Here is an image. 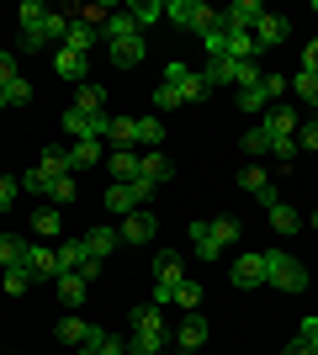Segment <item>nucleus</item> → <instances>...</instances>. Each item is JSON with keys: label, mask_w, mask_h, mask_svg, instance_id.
<instances>
[{"label": "nucleus", "mask_w": 318, "mask_h": 355, "mask_svg": "<svg viewBox=\"0 0 318 355\" xmlns=\"http://www.w3.org/2000/svg\"><path fill=\"white\" fill-rule=\"evenodd\" d=\"M32 234H37V239H59V234H64L59 207H43V212H37V218H32Z\"/></svg>", "instance_id": "72a5a7b5"}, {"label": "nucleus", "mask_w": 318, "mask_h": 355, "mask_svg": "<svg viewBox=\"0 0 318 355\" xmlns=\"http://www.w3.org/2000/svg\"><path fill=\"white\" fill-rule=\"evenodd\" d=\"M170 175H175V164H170L165 154H159V148H149V154H138V180H149L154 191H159V186H165Z\"/></svg>", "instance_id": "f8f14e48"}, {"label": "nucleus", "mask_w": 318, "mask_h": 355, "mask_svg": "<svg viewBox=\"0 0 318 355\" xmlns=\"http://www.w3.org/2000/svg\"><path fill=\"white\" fill-rule=\"evenodd\" d=\"M260 128H265L271 144H297V128H303V122H297L292 106H265V122H260Z\"/></svg>", "instance_id": "0eeeda50"}, {"label": "nucleus", "mask_w": 318, "mask_h": 355, "mask_svg": "<svg viewBox=\"0 0 318 355\" xmlns=\"http://www.w3.org/2000/svg\"><path fill=\"white\" fill-rule=\"evenodd\" d=\"M21 48H53L59 43L64 48V32H69V16L64 11H53V6H43V0H21Z\"/></svg>", "instance_id": "f257e3e1"}, {"label": "nucleus", "mask_w": 318, "mask_h": 355, "mask_svg": "<svg viewBox=\"0 0 318 355\" xmlns=\"http://www.w3.org/2000/svg\"><path fill=\"white\" fill-rule=\"evenodd\" d=\"M154 106H159V112L181 106V90H175V85H159V90H154Z\"/></svg>", "instance_id": "de8ad7c7"}, {"label": "nucleus", "mask_w": 318, "mask_h": 355, "mask_svg": "<svg viewBox=\"0 0 318 355\" xmlns=\"http://www.w3.org/2000/svg\"><path fill=\"white\" fill-rule=\"evenodd\" d=\"M212 239L228 250V244H239V239H244V223L239 218H218V223H212Z\"/></svg>", "instance_id": "c9c22d12"}, {"label": "nucleus", "mask_w": 318, "mask_h": 355, "mask_svg": "<svg viewBox=\"0 0 318 355\" xmlns=\"http://www.w3.org/2000/svg\"><path fill=\"white\" fill-rule=\"evenodd\" d=\"M91 334H96V324L75 318V313H69V318H59V340H64V345H75V350H80L85 340H91Z\"/></svg>", "instance_id": "cd10ccee"}, {"label": "nucleus", "mask_w": 318, "mask_h": 355, "mask_svg": "<svg viewBox=\"0 0 318 355\" xmlns=\"http://www.w3.org/2000/svg\"><path fill=\"white\" fill-rule=\"evenodd\" d=\"M297 340H303V345H308V350H313V355H318V313H308L303 324H297Z\"/></svg>", "instance_id": "c03bdc74"}, {"label": "nucleus", "mask_w": 318, "mask_h": 355, "mask_svg": "<svg viewBox=\"0 0 318 355\" xmlns=\"http://www.w3.org/2000/svg\"><path fill=\"white\" fill-rule=\"evenodd\" d=\"M106 154H101V144L96 138H85V144H75L69 148V170H91V164H101Z\"/></svg>", "instance_id": "2f4dec72"}, {"label": "nucleus", "mask_w": 318, "mask_h": 355, "mask_svg": "<svg viewBox=\"0 0 318 355\" xmlns=\"http://www.w3.org/2000/svg\"><path fill=\"white\" fill-rule=\"evenodd\" d=\"M21 101H32V80H11L6 85V106H21Z\"/></svg>", "instance_id": "49530a36"}, {"label": "nucleus", "mask_w": 318, "mask_h": 355, "mask_svg": "<svg viewBox=\"0 0 318 355\" xmlns=\"http://www.w3.org/2000/svg\"><path fill=\"white\" fill-rule=\"evenodd\" d=\"M154 212L149 207H138V212H127V218H117V234H122V244H149L154 239Z\"/></svg>", "instance_id": "1a4fd4ad"}, {"label": "nucleus", "mask_w": 318, "mask_h": 355, "mask_svg": "<svg viewBox=\"0 0 318 355\" xmlns=\"http://www.w3.org/2000/svg\"><path fill=\"white\" fill-rule=\"evenodd\" d=\"M260 80H265V74H260ZM239 106H244V112H265L271 101H265V90H260V85H249V90H239Z\"/></svg>", "instance_id": "37998d69"}, {"label": "nucleus", "mask_w": 318, "mask_h": 355, "mask_svg": "<svg viewBox=\"0 0 318 355\" xmlns=\"http://www.w3.org/2000/svg\"><path fill=\"white\" fill-rule=\"evenodd\" d=\"M260 16H265V6H260V0H233L228 11H218V27H223V32H255Z\"/></svg>", "instance_id": "423d86ee"}, {"label": "nucleus", "mask_w": 318, "mask_h": 355, "mask_svg": "<svg viewBox=\"0 0 318 355\" xmlns=\"http://www.w3.org/2000/svg\"><path fill=\"white\" fill-rule=\"evenodd\" d=\"M117 37H143V32L133 27L127 6H122V11H112V16H106V27H101V43H117Z\"/></svg>", "instance_id": "aec40b11"}, {"label": "nucleus", "mask_w": 318, "mask_h": 355, "mask_svg": "<svg viewBox=\"0 0 318 355\" xmlns=\"http://www.w3.org/2000/svg\"><path fill=\"white\" fill-rule=\"evenodd\" d=\"M292 90H297V96H303V101H313V106H318V74L297 69V74H292Z\"/></svg>", "instance_id": "58836bf2"}, {"label": "nucleus", "mask_w": 318, "mask_h": 355, "mask_svg": "<svg viewBox=\"0 0 318 355\" xmlns=\"http://www.w3.org/2000/svg\"><path fill=\"white\" fill-rule=\"evenodd\" d=\"M117 228H91V234H85V250H91V260H101V266H106V254H112V250H117Z\"/></svg>", "instance_id": "393cba45"}, {"label": "nucleus", "mask_w": 318, "mask_h": 355, "mask_svg": "<svg viewBox=\"0 0 318 355\" xmlns=\"http://www.w3.org/2000/svg\"><path fill=\"white\" fill-rule=\"evenodd\" d=\"M223 32V27H218ZM223 59H260L255 32H223Z\"/></svg>", "instance_id": "f3484780"}, {"label": "nucleus", "mask_w": 318, "mask_h": 355, "mask_svg": "<svg viewBox=\"0 0 318 355\" xmlns=\"http://www.w3.org/2000/svg\"><path fill=\"white\" fill-rule=\"evenodd\" d=\"M122 355H127V350H122Z\"/></svg>", "instance_id": "bf43d9fd"}, {"label": "nucleus", "mask_w": 318, "mask_h": 355, "mask_svg": "<svg viewBox=\"0 0 318 355\" xmlns=\"http://www.w3.org/2000/svg\"><path fill=\"white\" fill-rule=\"evenodd\" d=\"M48 196H53V207H64V202H75V175H59L53 186H48Z\"/></svg>", "instance_id": "79ce46f5"}, {"label": "nucleus", "mask_w": 318, "mask_h": 355, "mask_svg": "<svg viewBox=\"0 0 318 355\" xmlns=\"http://www.w3.org/2000/svg\"><path fill=\"white\" fill-rule=\"evenodd\" d=\"M303 69H308V74H318V37L303 48Z\"/></svg>", "instance_id": "603ef678"}, {"label": "nucleus", "mask_w": 318, "mask_h": 355, "mask_svg": "<svg viewBox=\"0 0 318 355\" xmlns=\"http://www.w3.org/2000/svg\"><path fill=\"white\" fill-rule=\"evenodd\" d=\"M154 196V186L149 180H112V186H106V212H117V218H127V212H138L143 207V202H149Z\"/></svg>", "instance_id": "39448f33"}, {"label": "nucleus", "mask_w": 318, "mask_h": 355, "mask_svg": "<svg viewBox=\"0 0 318 355\" xmlns=\"http://www.w3.org/2000/svg\"><path fill=\"white\" fill-rule=\"evenodd\" d=\"M11 266H27V239L0 234V270H11Z\"/></svg>", "instance_id": "a878e982"}, {"label": "nucleus", "mask_w": 318, "mask_h": 355, "mask_svg": "<svg viewBox=\"0 0 318 355\" xmlns=\"http://www.w3.org/2000/svg\"><path fill=\"white\" fill-rule=\"evenodd\" d=\"M244 154H271V138H265V128H249V133H244Z\"/></svg>", "instance_id": "a18cd8bd"}, {"label": "nucleus", "mask_w": 318, "mask_h": 355, "mask_svg": "<svg viewBox=\"0 0 318 355\" xmlns=\"http://www.w3.org/2000/svg\"><path fill=\"white\" fill-rule=\"evenodd\" d=\"M122 350H127V345H122V340H112V334H106V329H96L91 340L80 345V355H122Z\"/></svg>", "instance_id": "473e14b6"}, {"label": "nucleus", "mask_w": 318, "mask_h": 355, "mask_svg": "<svg viewBox=\"0 0 318 355\" xmlns=\"http://www.w3.org/2000/svg\"><path fill=\"white\" fill-rule=\"evenodd\" d=\"M106 48H112V64H117V69H133V64L149 59V43H143V37H117V43H106Z\"/></svg>", "instance_id": "2eb2a0df"}, {"label": "nucleus", "mask_w": 318, "mask_h": 355, "mask_svg": "<svg viewBox=\"0 0 318 355\" xmlns=\"http://www.w3.org/2000/svg\"><path fill=\"white\" fill-rule=\"evenodd\" d=\"M96 43H101V32H96V27H85V21H69V32H64V48H69V53H91Z\"/></svg>", "instance_id": "412c9836"}, {"label": "nucleus", "mask_w": 318, "mask_h": 355, "mask_svg": "<svg viewBox=\"0 0 318 355\" xmlns=\"http://www.w3.org/2000/svg\"><path fill=\"white\" fill-rule=\"evenodd\" d=\"M287 355H313V350H308L303 340H292V345H287Z\"/></svg>", "instance_id": "864d4df0"}, {"label": "nucleus", "mask_w": 318, "mask_h": 355, "mask_svg": "<svg viewBox=\"0 0 318 355\" xmlns=\"http://www.w3.org/2000/svg\"><path fill=\"white\" fill-rule=\"evenodd\" d=\"M228 282L239 286V292L265 286V250H260V254H239V260H233V270H228Z\"/></svg>", "instance_id": "6e6552de"}, {"label": "nucleus", "mask_w": 318, "mask_h": 355, "mask_svg": "<svg viewBox=\"0 0 318 355\" xmlns=\"http://www.w3.org/2000/svg\"><path fill=\"white\" fill-rule=\"evenodd\" d=\"M287 32H292L287 16L265 11V16H260V27H255V48H260V53H265V48H281V43H287Z\"/></svg>", "instance_id": "9b49d317"}, {"label": "nucleus", "mask_w": 318, "mask_h": 355, "mask_svg": "<svg viewBox=\"0 0 318 355\" xmlns=\"http://www.w3.org/2000/svg\"><path fill=\"white\" fill-rule=\"evenodd\" d=\"M297 148H318V122H303V128H297Z\"/></svg>", "instance_id": "3c124183"}, {"label": "nucleus", "mask_w": 318, "mask_h": 355, "mask_svg": "<svg viewBox=\"0 0 318 355\" xmlns=\"http://www.w3.org/2000/svg\"><path fill=\"white\" fill-rule=\"evenodd\" d=\"M202 345H207V318H202V313H186L181 329H175V350H181V355H197Z\"/></svg>", "instance_id": "9d476101"}, {"label": "nucleus", "mask_w": 318, "mask_h": 355, "mask_svg": "<svg viewBox=\"0 0 318 355\" xmlns=\"http://www.w3.org/2000/svg\"><path fill=\"white\" fill-rule=\"evenodd\" d=\"M16 196H21V180H16V175H0V218L16 207Z\"/></svg>", "instance_id": "ea45409f"}, {"label": "nucleus", "mask_w": 318, "mask_h": 355, "mask_svg": "<svg viewBox=\"0 0 318 355\" xmlns=\"http://www.w3.org/2000/svg\"><path fill=\"white\" fill-rule=\"evenodd\" d=\"M265 212H271V228H276V234H303V212H297V207H287V202H271Z\"/></svg>", "instance_id": "4be33fe9"}, {"label": "nucleus", "mask_w": 318, "mask_h": 355, "mask_svg": "<svg viewBox=\"0 0 318 355\" xmlns=\"http://www.w3.org/2000/svg\"><path fill=\"white\" fill-rule=\"evenodd\" d=\"M308 228H318V212H313V218H308Z\"/></svg>", "instance_id": "5fc2aeb1"}, {"label": "nucleus", "mask_w": 318, "mask_h": 355, "mask_svg": "<svg viewBox=\"0 0 318 355\" xmlns=\"http://www.w3.org/2000/svg\"><path fill=\"white\" fill-rule=\"evenodd\" d=\"M181 282H186L181 254H175V250H159V260H154V308H170Z\"/></svg>", "instance_id": "7ed1b4c3"}, {"label": "nucleus", "mask_w": 318, "mask_h": 355, "mask_svg": "<svg viewBox=\"0 0 318 355\" xmlns=\"http://www.w3.org/2000/svg\"><path fill=\"white\" fill-rule=\"evenodd\" d=\"M154 355H181V350H154Z\"/></svg>", "instance_id": "6e6d98bb"}, {"label": "nucleus", "mask_w": 318, "mask_h": 355, "mask_svg": "<svg viewBox=\"0 0 318 355\" xmlns=\"http://www.w3.org/2000/svg\"><path fill=\"white\" fill-rule=\"evenodd\" d=\"M138 144H165V128H159V117H138Z\"/></svg>", "instance_id": "a19ab883"}, {"label": "nucleus", "mask_w": 318, "mask_h": 355, "mask_svg": "<svg viewBox=\"0 0 318 355\" xmlns=\"http://www.w3.org/2000/svg\"><path fill=\"white\" fill-rule=\"evenodd\" d=\"M170 308H186V313H197V308H202V286L191 282V276H186V282L175 286V302H170Z\"/></svg>", "instance_id": "e433bc0d"}, {"label": "nucleus", "mask_w": 318, "mask_h": 355, "mask_svg": "<svg viewBox=\"0 0 318 355\" xmlns=\"http://www.w3.org/2000/svg\"><path fill=\"white\" fill-rule=\"evenodd\" d=\"M27 286H32V270L27 266H11L6 276H0V292H11V297H21Z\"/></svg>", "instance_id": "4c0bfd02"}, {"label": "nucleus", "mask_w": 318, "mask_h": 355, "mask_svg": "<svg viewBox=\"0 0 318 355\" xmlns=\"http://www.w3.org/2000/svg\"><path fill=\"white\" fill-rule=\"evenodd\" d=\"M165 16L175 21V27H186V32H202V37L218 27V11L202 6V0H165Z\"/></svg>", "instance_id": "20e7f679"}, {"label": "nucleus", "mask_w": 318, "mask_h": 355, "mask_svg": "<svg viewBox=\"0 0 318 355\" xmlns=\"http://www.w3.org/2000/svg\"><path fill=\"white\" fill-rule=\"evenodd\" d=\"M75 112L101 117V112H106V90H101V85H80V90H75Z\"/></svg>", "instance_id": "c756f323"}, {"label": "nucleus", "mask_w": 318, "mask_h": 355, "mask_svg": "<svg viewBox=\"0 0 318 355\" xmlns=\"http://www.w3.org/2000/svg\"><path fill=\"white\" fill-rule=\"evenodd\" d=\"M85 292H91V282H85L80 270H64V276H59V297H64V308H85Z\"/></svg>", "instance_id": "6ab92c4d"}, {"label": "nucleus", "mask_w": 318, "mask_h": 355, "mask_svg": "<svg viewBox=\"0 0 318 355\" xmlns=\"http://www.w3.org/2000/svg\"><path fill=\"white\" fill-rule=\"evenodd\" d=\"M313 122H318V117H313Z\"/></svg>", "instance_id": "052dcab7"}, {"label": "nucleus", "mask_w": 318, "mask_h": 355, "mask_svg": "<svg viewBox=\"0 0 318 355\" xmlns=\"http://www.w3.org/2000/svg\"><path fill=\"white\" fill-rule=\"evenodd\" d=\"M133 334H159V340H165V308H138L133 313Z\"/></svg>", "instance_id": "bb28decb"}, {"label": "nucleus", "mask_w": 318, "mask_h": 355, "mask_svg": "<svg viewBox=\"0 0 318 355\" xmlns=\"http://www.w3.org/2000/svg\"><path fill=\"white\" fill-rule=\"evenodd\" d=\"M191 250H197L202 260H223V244L212 239V223H191Z\"/></svg>", "instance_id": "5701e85b"}, {"label": "nucleus", "mask_w": 318, "mask_h": 355, "mask_svg": "<svg viewBox=\"0 0 318 355\" xmlns=\"http://www.w3.org/2000/svg\"><path fill=\"white\" fill-rule=\"evenodd\" d=\"M244 191L255 196V202H265V207H271V202H281V196H276V186H271V175H265V170H255V164H249V170H244V180H239Z\"/></svg>", "instance_id": "a211bd4d"}, {"label": "nucleus", "mask_w": 318, "mask_h": 355, "mask_svg": "<svg viewBox=\"0 0 318 355\" xmlns=\"http://www.w3.org/2000/svg\"><path fill=\"white\" fill-rule=\"evenodd\" d=\"M265 286H276V292H303L308 286V266L292 260L287 250H265Z\"/></svg>", "instance_id": "f03ea898"}, {"label": "nucleus", "mask_w": 318, "mask_h": 355, "mask_svg": "<svg viewBox=\"0 0 318 355\" xmlns=\"http://www.w3.org/2000/svg\"><path fill=\"white\" fill-rule=\"evenodd\" d=\"M127 16H133V27L143 32V27H154V21L165 16V0H133V6H127Z\"/></svg>", "instance_id": "7c9ffc66"}, {"label": "nucleus", "mask_w": 318, "mask_h": 355, "mask_svg": "<svg viewBox=\"0 0 318 355\" xmlns=\"http://www.w3.org/2000/svg\"><path fill=\"white\" fill-rule=\"evenodd\" d=\"M53 254H59V276H64V270H80L85 260H91V250H85V239H64V244H59Z\"/></svg>", "instance_id": "b1692460"}, {"label": "nucleus", "mask_w": 318, "mask_h": 355, "mask_svg": "<svg viewBox=\"0 0 318 355\" xmlns=\"http://www.w3.org/2000/svg\"><path fill=\"white\" fill-rule=\"evenodd\" d=\"M27 270H32V282H59V254L48 244H27Z\"/></svg>", "instance_id": "ddd939ff"}, {"label": "nucleus", "mask_w": 318, "mask_h": 355, "mask_svg": "<svg viewBox=\"0 0 318 355\" xmlns=\"http://www.w3.org/2000/svg\"><path fill=\"white\" fill-rule=\"evenodd\" d=\"M0 112H6V90H0Z\"/></svg>", "instance_id": "4d7b16f0"}, {"label": "nucleus", "mask_w": 318, "mask_h": 355, "mask_svg": "<svg viewBox=\"0 0 318 355\" xmlns=\"http://www.w3.org/2000/svg\"><path fill=\"white\" fill-rule=\"evenodd\" d=\"M313 11H318V0H313Z\"/></svg>", "instance_id": "13d9d810"}, {"label": "nucleus", "mask_w": 318, "mask_h": 355, "mask_svg": "<svg viewBox=\"0 0 318 355\" xmlns=\"http://www.w3.org/2000/svg\"><path fill=\"white\" fill-rule=\"evenodd\" d=\"M106 144H117V148L138 144V117H112L106 122Z\"/></svg>", "instance_id": "c85d7f7f"}, {"label": "nucleus", "mask_w": 318, "mask_h": 355, "mask_svg": "<svg viewBox=\"0 0 318 355\" xmlns=\"http://www.w3.org/2000/svg\"><path fill=\"white\" fill-rule=\"evenodd\" d=\"M175 90H181V106H191V101H207V80H202V69H191V74H186V80H181V85H175Z\"/></svg>", "instance_id": "f704fd0d"}, {"label": "nucleus", "mask_w": 318, "mask_h": 355, "mask_svg": "<svg viewBox=\"0 0 318 355\" xmlns=\"http://www.w3.org/2000/svg\"><path fill=\"white\" fill-rule=\"evenodd\" d=\"M101 164H106V175L117 180V186L122 180H138V148H112Z\"/></svg>", "instance_id": "dca6fc26"}, {"label": "nucleus", "mask_w": 318, "mask_h": 355, "mask_svg": "<svg viewBox=\"0 0 318 355\" xmlns=\"http://www.w3.org/2000/svg\"><path fill=\"white\" fill-rule=\"evenodd\" d=\"M85 69H91V53L53 48V74H59V80H75V85H85Z\"/></svg>", "instance_id": "4468645a"}, {"label": "nucleus", "mask_w": 318, "mask_h": 355, "mask_svg": "<svg viewBox=\"0 0 318 355\" xmlns=\"http://www.w3.org/2000/svg\"><path fill=\"white\" fill-rule=\"evenodd\" d=\"M260 90H265V101H276V96H287V80H281V74H265Z\"/></svg>", "instance_id": "8fccbe9b"}, {"label": "nucleus", "mask_w": 318, "mask_h": 355, "mask_svg": "<svg viewBox=\"0 0 318 355\" xmlns=\"http://www.w3.org/2000/svg\"><path fill=\"white\" fill-rule=\"evenodd\" d=\"M11 80H21V69H16V53H0V90L11 85Z\"/></svg>", "instance_id": "09e8293b"}]
</instances>
